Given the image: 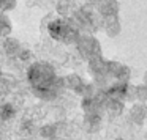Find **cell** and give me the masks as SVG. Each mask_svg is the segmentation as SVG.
Returning a JSON list of instances; mask_svg holds the SVG:
<instances>
[{"instance_id": "6da1fadb", "label": "cell", "mask_w": 147, "mask_h": 140, "mask_svg": "<svg viewBox=\"0 0 147 140\" xmlns=\"http://www.w3.org/2000/svg\"><path fill=\"white\" fill-rule=\"evenodd\" d=\"M29 80L32 83L33 90L43 98L54 96V87H55V74L51 66L45 63H36L29 71Z\"/></svg>"}, {"instance_id": "7a4b0ae2", "label": "cell", "mask_w": 147, "mask_h": 140, "mask_svg": "<svg viewBox=\"0 0 147 140\" xmlns=\"http://www.w3.org/2000/svg\"><path fill=\"white\" fill-rule=\"evenodd\" d=\"M49 32H51V35L54 36V38L60 39V41H70V36L74 33L73 30H71L65 22H62V21L52 22L51 25H49Z\"/></svg>"}, {"instance_id": "3957f363", "label": "cell", "mask_w": 147, "mask_h": 140, "mask_svg": "<svg viewBox=\"0 0 147 140\" xmlns=\"http://www.w3.org/2000/svg\"><path fill=\"white\" fill-rule=\"evenodd\" d=\"M13 117H14V107L11 104H3L2 107H0V120L8 121Z\"/></svg>"}, {"instance_id": "277c9868", "label": "cell", "mask_w": 147, "mask_h": 140, "mask_svg": "<svg viewBox=\"0 0 147 140\" xmlns=\"http://www.w3.org/2000/svg\"><path fill=\"white\" fill-rule=\"evenodd\" d=\"M8 3H10V0H0V10L7 8V7H8Z\"/></svg>"}, {"instance_id": "5b68a950", "label": "cell", "mask_w": 147, "mask_h": 140, "mask_svg": "<svg viewBox=\"0 0 147 140\" xmlns=\"http://www.w3.org/2000/svg\"><path fill=\"white\" fill-rule=\"evenodd\" d=\"M5 29V22H3V19H0V32Z\"/></svg>"}]
</instances>
